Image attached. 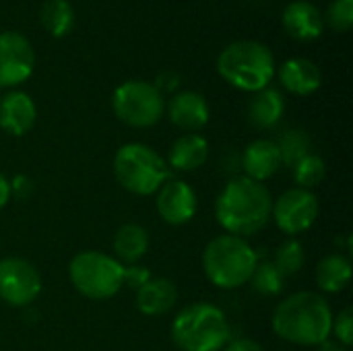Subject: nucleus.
<instances>
[{
    "label": "nucleus",
    "mask_w": 353,
    "mask_h": 351,
    "mask_svg": "<svg viewBox=\"0 0 353 351\" xmlns=\"http://www.w3.org/2000/svg\"><path fill=\"white\" fill-rule=\"evenodd\" d=\"M273 209V197L263 182L246 176L234 178L225 184L215 203L217 223L232 236H252L261 232Z\"/></svg>",
    "instance_id": "obj_1"
},
{
    "label": "nucleus",
    "mask_w": 353,
    "mask_h": 351,
    "mask_svg": "<svg viewBox=\"0 0 353 351\" xmlns=\"http://www.w3.org/2000/svg\"><path fill=\"white\" fill-rule=\"evenodd\" d=\"M333 319V310L321 294L298 292L275 308L271 325L277 337L290 343L319 348L329 339Z\"/></svg>",
    "instance_id": "obj_2"
},
{
    "label": "nucleus",
    "mask_w": 353,
    "mask_h": 351,
    "mask_svg": "<svg viewBox=\"0 0 353 351\" xmlns=\"http://www.w3.org/2000/svg\"><path fill=\"white\" fill-rule=\"evenodd\" d=\"M217 72L236 89L256 93L271 85L275 58L269 46L256 39H238L217 56Z\"/></svg>",
    "instance_id": "obj_3"
},
{
    "label": "nucleus",
    "mask_w": 353,
    "mask_h": 351,
    "mask_svg": "<svg viewBox=\"0 0 353 351\" xmlns=\"http://www.w3.org/2000/svg\"><path fill=\"white\" fill-rule=\"evenodd\" d=\"M259 257L252 246L232 234L213 238L203 252V269L207 279L221 290H236L250 281Z\"/></svg>",
    "instance_id": "obj_4"
},
{
    "label": "nucleus",
    "mask_w": 353,
    "mask_h": 351,
    "mask_svg": "<svg viewBox=\"0 0 353 351\" xmlns=\"http://www.w3.org/2000/svg\"><path fill=\"white\" fill-rule=\"evenodd\" d=\"M228 339L230 323L213 304H192L172 323V341L180 351H219Z\"/></svg>",
    "instance_id": "obj_5"
},
{
    "label": "nucleus",
    "mask_w": 353,
    "mask_h": 351,
    "mask_svg": "<svg viewBox=\"0 0 353 351\" xmlns=\"http://www.w3.org/2000/svg\"><path fill=\"white\" fill-rule=\"evenodd\" d=\"M114 176L124 190L149 197L170 180V166L151 147L128 143L114 157Z\"/></svg>",
    "instance_id": "obj_6"
},
{
    "label": "nucleus",
    "mask_w": 353,
    "mask_h": 351,
    "mask_svg": "<svg viewBox=\"0 0 353 351\" xmlns=\"http://www.w3.org/2000/svg\"><path fill=\"white\" fill-rule=\"evenodd\" d=\"M68 277L74 290L89 300L114 298L124 285V267L114 257L97 250L79 252L68 265Z\"/></svg>",
    "instance_id": "obj_7"
},
{
    "label": "nucleus",
    "mask_w": 353,
    "mask_h": 351,
    "mask_svg": "<svg viewBox=\"0 0 353 351\" xmlns=\"http://www.w3.org/2000/svg\"><path fill=\"white\" fill-rule=\"evenodd\" d=\"M112 108L120 122L132 128L155 126L163 112V93L147 81H126L116 87L112 95Z\"/></svg>",
    "instance_id": "obj_8"
},
{
    "label": "nucleus",
    "mask_w": 353,
    "mask_h": 351,
    "mask_svg": "<svg viewBox=\"0 0 353 351\" xmlns=\"http://www.w3.org/2000/svg\"><path fill=\"white\" fill-rule=\"evenodd\" d=\"M271 217L277 228L290 236L310 230L319 217V199L304 188H290L277 201H273Z\"/></svg>",
    "instance_id": "obj_9"
},
{
    "label": "nucleus",
    "mask_w": 353,
    "mask_h": 351,
    "mask_svg": "<svg viewBox=\"0 0 353 351\" xmlns=\"http://www.w3.org/2000/svg\"><path fill=\"white\" fill-rule=\"evenodd\" d=\"M41 292V277L37 269L17 257L0 261V298L10 306H29Z\"/></svg>",
    "instance_id": "obj_10"
},
{
    "label": "nucleus",
    "mask_w": 353,
    "mask_h": 351,
    "mask_svg": "<svg viewBox=\"0 0 353 351\" xmlns=\"http://www.w3.org/2000/svg\"><path fill=\"white\" fill-rule=\"evenodd\" d=\"M35 68V50L19 31L0 33V87L25 83Z\"/></svg>",
    "instance_id": "obj_11"
},
{
    "label": "nucleus",
    "mask_w": 353,
    "mask_h": 351,
    "mask_svg": "<svg viewBox=\"0 0 353 351\" xmlns=\"http://www.w3.org/2000/svg\"><path fill=\"white\" fill-rule=\"evenodd\" d=\"M159 217L170 225H184L188 223L196 213V194L192 186H188L182 180H168L157 190L155 201Z\"/></svg>",
    "instance_id": "obj_12"
},
{
    "label": "nucleus",
    "mask_w": 353,
    "mask_h": 351,
    "mask_svg": "<svg viewBox=\"0 0 353 351\" xmlns=\"http://www.w3.org/2000/svg\"><path fill=\"white\" fill-rule=\"evenodd\" d=\"M35 101L23 91H8L0 97V128L12 137H23L35 124Z\"/></svg>",
    "instance_id": "obj_13"
},
{
    "label": "nucleus",
    "mask_w": 353,
    "mask_h": 351,
    "mask_svg": "<svg viewBox=\"0 0 353 351\" xmlns=\"http://www.w3.org/2000/svg\"><path fill=\"white\" fill-rule=\"evenodd\" d=\"M281 23L283 29L300 41H312L316 37H321L323 29H325V19L319 10V6H314L308 0H294L283 8L281 14Z\"/></svg>",
    "instance_id": "obj_14"
},
{
    "label": "nucleus",
    "mask_w": 353,
    "mask_h": 351,
    "mask_svg": "<svg viewBox=\"0 0 353 351\" xmlns=\"http://www.w3.org/2000/svg\"><path fill=\"white\" fill-rule=\"evenodd\" d=\"M209 103L196 91H180L168 103V116L174 126L186 132H199L209 122Z\"/></svg>",
    "instance_id": "obj_15"
},
{
    "label": "nucleus",
    "mask_w": 353,
    "mask_h": 351,
    "mask_svg": "<svg viewBox=\"0 0 353 351\" xmlns=\"http://www.w3.org/2000/svg\"><path fill=\"white\" fill-rule=\"evenodd\" d=\"M240 166H242L246 178H250L254 182L269 180L281 168V155H279L277 143L269 141V139L252 141L244 149V153L240 157Z\"/></svg>",
    "instance_id": "obj_16"
},
{
    "label": "nucleus",
    "mask_w": 353,
    "mask_h": 351,
    "mask_svg": "<svg viewBox=\"0 0 353 351\" xmlns=\"http://www.w3.org/2000/svg\"><path fill=\"white\" fill-rule=\"evenodd\" d=\"M279 81L294 95H312L323 85V72L312 60L296 56L279 66Z\"/></svg>",
    "instance_id": "obj_17"
},
{
    "label": "nucleus",
    "mask_w": 353,
    "mask_h": 351,
    "mask_svg": "<svg viewBox=\"0 0 353 351\" xmlns=\"http://www.w3.org/2000/svg\"><path fill=\"white\" fill-rule=\"evenodd\" d=\"M178 290L170 279L155 277L137 290V308L145 317H161L176 306Z\"/></svg>",
    "instance_id": "obj_18"
},
{
    "label": "nucleus",
    "mask_w": 353,
    "mask_h": 351,
    "mask_svg": "<svg viewBox=\"0 0 353 351\" xmlns=\"http://www.w3.org/2000/svg\"><path fill=\"white\" fill-rule=\"evenodd\" d=\"M207 157H209L207 139L196 132H186L172 143L165 163L178 172H194L207 161Z\"/></svg>",
    "instance_id": "obj_19"
},
{
    "label": "nucleus",
    "mask_w": 353,
    "mask_h": 351,
    "mask_svg": "<svg viewBox=\"0 0 353 351\" xmlns=\"http://www.w3.org/2000/svg\"><path fill=\"white\" fill-rule=\"evenodd\" d=\"M283 112H285V101H283V95L279 93V89L265 87V89L256 91L254 97L250 99L246 116L254 128L267 130L283 118Z\"/></svg>",
    "instance_id": "obj_20"
},
{
    "label": "nucleus",
    "mask_w": 353,
    "mask_h": 351,
    "mask_svg": "<svg viewBox=\"0 0 353 351\" xmlns=\"http://www.w3.org/2000/svg\"><path fill=\"white\" fill-rule=\"evenodd\" d=\"M149 250V234L143 225L124 223L114 236V252L118 263L134 265Z\"/></svg>",
    "instance_id": "obj_21"
},
{
    "label": "nucleus",
    "mask_w": 353,
    "mask_h": 351,
    "mask_svg": "<svg viewBox=\"0 0 353 351\" xmlns=\"http://www.w3.org/2000/svg\"><path fill=\"white\" fill-rule=\"evenodd\" d=\"M352 281V263L343 254H329L316 267V285L327 294L343 292Z\"/></svg>",
    "instance_id": "obj_22"
},
{
    "label": "nucleus",
    "mask_w": 353,
    "mask_h": 351,
    "mask_svg": "<svg viewBox=\"0 0 353 351\" xmlns=\"http://www.w3.org/2000/svg\"><path fill=\"white\" fill-rule=\"evenodd\" d=\"M39 21L52 37H64L74 25V10L68 0H46Z\"/></svg>",
    "instance_id": "obj_23"
},
{
    "label": "nucleus",
    "mask_w": 353,
    "mask_h": 351,
    "mask_svg": "<svg viewBox=\"0 0 353 351\" xmlns=\"http://www.w3.org/2000/svg\"><path fill=\"white\" fill-rule=\"evenodd\" d=\"M310 137L306 130L302 128H290L281 134L279 143H277V149H279V155H281V163L285 166H296L302 157H306L310 153Z\"/></svg>",
    "instance_id": "obj_24"
},
{
    "label": "nucleus",
    "mask_w": 353,
    "mask_h": 351,
    "mask_svg": "<svg viewBox=\"0 0 353 351\" xmlns=\"http://www.w3.org/2000/svg\"><path fill=\"white\" fill-rule=\"evenodd\" d=\"M292 168H294V180H296L298 188H304V190H310V188L319 186L325 180V174H327L325 161L319 155H312V153L302 157Z\"/></svg>",
    "instance_id": "obj_25"
},
{
    "label": "nucleus",
    "mask_w": 353,
    "mask_h": 351,
    "mask_svg": "<svg viewBox=\"0 0 353 351\" xmlns=\"http://www.w3.org/2000/svg\"><path fill=\"white\" fill-rule=\"evenodd\" d=\"M283 279L285 277L277 271V267L273 263L265 261V263L256 265V269H254V273H252L248 283L261 296H277L283 290Z\"/></svg>",
    "instance_id": "obj_26"
},
{
    "label": "nucleus",
    "mask_w": 353,
    "mask_h": 351,
    "mask_svg": "<svg viewBox=\"0 0 353 351\" xmlns=\"http://www.w3.org/2000/svg\"><path fill=\"white\" fill-rule=\"evenodd\" d=\"M273 265L277 267V271L283 275V277H292L296 275L302 265H304V246L298 242V240H288L283 242L277 252H275V261Z\"/></svg>",
    "instance_id": "obj_27"
},
{
    "label": "nucleus",
    "mask_w": 353,
    "mask_h": 351,
    "mask_svg": "<svg viewBox=\"0 0 353 351\" xmlns=\"http://www.w3.org/2000/svg\"><path fill=\"white\" fill-rule=\"evenodd\" d=\"M327 23L333 31H350L353 23V0H333L327 8Z\"/></svg>",
    "instance_id": "obj_28"
},
{
    "label": "nucleus",
    "mask_w": 353,
    "mask_h": 351,
    "mask_svg": "<svg viewBox=\"0 0 353 351\" xmlns=\"http://www.w3.org/2000/svg\"><path fill=\"white\" fill-rule=\"evenodd\" d=\"M331 333L337 337V341L343 348H350L353 343V310L345 308L337 314V319H333V327Z\"/></svg>",
    "instance_id": "obj_29"
},
{
    "label": "nucleus",
    "mask_w": 353,
    "mask_h": 351,
    "mask_svg": "<svg viewBox=\"0 0 353 351\" xmlns=\"http://www.w3.org/2000/svg\"><path fill=\"white\" fill-rule=\"evenodd\" d=\"M149 279H151L149 269H145V267H137V265L124 267V285L132 288L134 292H137L139 288H143Z\"/></svg>",
    "instance_id": "obj_30"
},
{
    "label": "nucleus",
    "mask_w": 353,
    "mask_h": 351,
    "mask_svg": "<svg viewBox=\"0 0 353 351\" xmlns=\"http://www.w3.org/2000/svg\"><path fill=\"white\" fill-rule=\"evenodd\" d=\"M178 83H180V79H178V74H176V72H161V74L157 77V83H153V85L163 93V91H172V89H176V87H178Z\"/></svg>",
    "instance_id": "obj_31"
},
{
    "label": "nucleus",
    "mask_w": 353,
    "mask_h": 351,
    "mask_svg": "<svg viewBox=\"0 0 353 351\" xmlns=\"http://www.w3.org/2000/svg\"><path fill=\"white\" fill-rule=\"evenodd\" d=\"M225 351H265L263 350V345L261 343H256V341H252V339H246V337H242V339H236V341H232Z\"/></svg>",
    "instance_id": "obj_32"
},
{
    "label": "nucleus",
    "mask_w": 353,
    "mask_h": 351,
    "mask_svg": "<svg viewBox=\"0 0 353 351\" xmlns=\"http://www.w3.org/2000/svg\"><path fill=\"white\" fill-rule=\"evenodd\" d=\"M10 194H12V190H10V182L0 174V209H2V207H6V203L10 201Z\"/></svg>",
    "instance_id": "obj_33"
},
{
    "label": "nucleus",
    "mask_w": 353,
    "mask_h": 351,
    "mask_svg": "<svg viewBox=\"0 0 353 351\" xmlns=\"http://www.w3.org/2000/svg\"><path fill=\"white\" fill-rule=\"evenodd\" d=\"M319 351H347V348H343L339 341H323L321 345H319Z\"/></svg>",
    "instance_id": "obj_34"
}]
</instances>
